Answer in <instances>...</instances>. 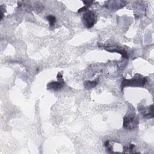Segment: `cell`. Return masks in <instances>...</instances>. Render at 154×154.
<instances>
[{
    "label": "cell",
    "mask_w": 154,
    "mask_h": 154,
    "mask_svg": "<svg viewBox=\"0 0 154 154\" xmlns=\"http://www.w3.org/2000/svg\"><path fill=\"white\" fill-rule=\"evenodd\" d=\"M147 82L146 77L140 74H135L133 78L130 79H125L122 81L121 87L122 90L126 87H143Z\"/></svg>",
    "instance_id": "obj_1"
},
{
    "label": "cell",
    "mask_w": 154,
    "mask_h": 154,
    "mask_svg": "<svg viewBox=\"0 0 154 154\" xmlns=\"http://www.w3.org/2000/svg\"><path fill=\"white\" fill-rule=\"evenodd\" d=\"M138 125V119L135 114L130 113L123 117V127L129 131L135 129Z\"/></svg>",
    "instance_id": "obj_2"
},
{
    "label": "cell",
    "mask_w": 154,
    "mask_h": 154,
    "mask_svg": "<svg viewBox=\"0 0 154 154\" xmlns=\"http://www.w3.org/2000/svg\"><path fill=\"white\" fill-rule=\"evenodd\" d=\"M82 20L86 28H91L96 23L97 17L94 11H87L83 14Z\"/></svg>",
    "instance_id": "obj_3"
},
{
    "label": "cell",
    "mask_w": 154,
    "mask_h": 154,
    "mask_svg": "<svg viewBox=\"0 0 154 154\" xmlns=\"http://www.w3.org/2000/svg\"><path fill=\"white\" fill-rule=\"evenodd\" d=\"M153 105L149 106H144L141 105L138 106V109L143 117L145 119H151L153 117Z\"/></svg>",
    "instance_id": "obj_4"
},
{
    "label": "cell",
    "mask_w": 154,
    "mask_h": 154,
    "mask_svg": "<svg viewBox=\"0 0 154 154\" xmlns=\"http://www.w3.org/2000/svg\"><path fill=\"white\" fill-rule=\"evenodd\" d=\"M64 85V80L58 81H51L47 84V88L48 90H58L61 88Z\"/></svg>",
    "instance_id": "obj_5"
},
{
    "label": "cell",
    "mask_w": 154,
    "mask_h": 154,
    "mask_svg": "<svg viewBox=\"0 0 154 154\" xmlns=\"http://www.w3.org/2000/svg\"><path fill=\"white\" fill-rule=\"evenodd\" d=\"M108 4H106L107 7L111 8V9H114V10H117L118 8H122L123 7L124 5H125L126 4V2L125 1H108Z\"/></svg>",
    "instance_id": "obj_6"
},
{
    "label": "cell",
    "mask_w": 154,
    "mask_h": 154,
    "mask_svg": "<svg viewBox=\"0 0 154 154\" xmlns=\"http://www.w3.org/2000/svg\"><path fill=\"white\" fill-rule=\"evenodd\" d=\"M105 50L107 51L111 52H118L119 54H120L122 55L123 57H124L126 58H128V54L126 51L123 49H120L119 48H111V47H105Z\"/></svg>",
    "instance_id": "obj_7"
},
{
    "label": "cell",
    "mask_w": 154,
    "mask_h": 154,
    "mask_svg": "<svg viewBox=\"0 0 154 154\" xmlns=\"http://www.w3.org/2000/svg\"><path fill=\"white\" fill-rule=\"evenodd\" d=\"M98 84V79H95L94 81H86L84 82V87L87 89H90L91 88L95 87Z\"/></svg>",
    "instance_id": "obj_8"
},
{
    "label": "cell",
    "mask_w": 154,
    "mask_h": 154,
    "mask_svg": "<svg viewBox=\"0 0 154 154\" xmlns=\"http://www.w3.org/2000/svg\"><path fill=\"white\" fill-rule=\"evenodd\" d=\"M47 20L49 21V25L51 26H53L55 24V23L56 22V17L52 15H49L46 17Z\"/></svg>",
    "instance_id": "obj_9"
},
{
    "label": "cell",
    "mask_w": 154,
    "mask_h": 154,
    "mask_svg": "<svg viewBox=\"0 0 154 154\" xmlns=\"http://www.w3.org/2000/svg\"><path fill=\"white\" fill-rule=\"evenodd\" d=\"M90 6H88V5H85L84 7H82V8H79V10H78V12L79 13V12H81V11H85V10H87L88 8V7H89Z\"/></svg>",
    "instance_id": "obj_10"
},
{
    "label": "cell",
    "mask_w": 154,
    "mask_h": 154,
    "mask_svg": "<svg viewBox=\"0 0 154 154\" xmlns=\"http://www.w3.org/2000/svg\"><path fill=\"white\" fill-rule=\"evenodd\" d=\"M57 78L58 81H61V80H63V75L61 72H59L58 74H57Z\"/></svg>",
    "instance_id": "obj_11"
}]
</instances>
